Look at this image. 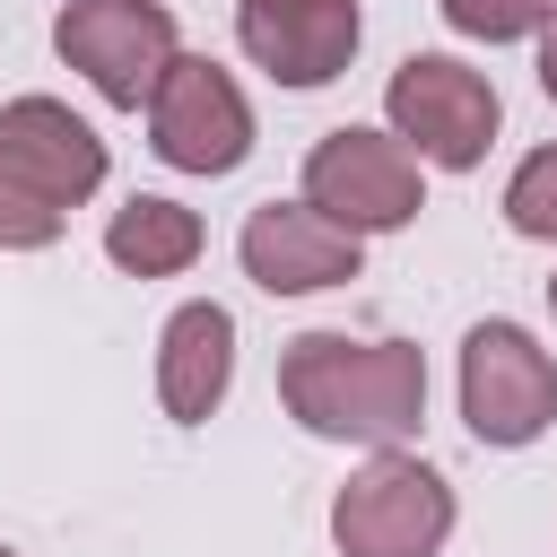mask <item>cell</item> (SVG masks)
I'll return each mask as SVG.
<instances>
[{"instance_id": "obj_1", "label": "cell", "mask_w": 557, "mask_h": 557, "mask_svg": "<svg viewBox=\"0 0 557 557\" xmlns=\"http://www.w3.org/2000/svg\"><path fill=\"white\" fill-rule=\"evenodd\" d=\"M278 400L322 444H409L426 418V357L409 339L296 331L278 348Z\"/></svg>"}, {"instance_id": "obj_2", "label": "cell", "mask_w": 557, "mask_h": 557, "mask_svg": "<svg viewBox=\"0 0 557 557\" xmlns=\"http://www.w3.org/2000/svg\"><path fill=\"white\" fill-rule=\"evenodd\" d=\"M104 183V139L61 96L0 104V252L61 244L70 209Z\"/></svg>"}, {"instance_id": "obj_3", "label": "cell", "mask_w": 557, "mask_h": 557, "mask_svg": "<svg viewBox=\"0 0 557 557\" xmlns=\"http://www.w3.org/2000/svg\"><path fill=\"white\" fill-rule=\"evenodd\" d=\"M339 557H435L453 540V479L400 444H383L339 496H331Z\"/></svg>"}, {"instance_id": "obj_4", "label": "cell", "mask_w": 557, "mask_h": 557, "mask_svg": "<svg viewBox=\"0 0 557 557\" xmlns=\"http://www.w3.org/2000/svg\"><path fill=\"white\" fill-rule=\"evenodd\" d=\"M383 113L409 139V157L418 165H444V174H470L496 148V122H505L496 87L470 61H453V52H409L392 70V87H383Z\"/></svg>"}, {"instance_id": "obj_5", "label": "cell", "mask_w": 557, "mask_h": 557, "mask_svg": "<svg viewBox=\"0 0 557 557\" xmlns=\"http://www.w3.org/2000/svg\"><path fill=\"white\" fill-rule=\"evenodd\" d=\"M305 200L322 218H339L348 235H392L426 209V183H418V157L400 131L348 122V131H322L305 148Z\"/></svg>"}, {"instance_id": "obj_6", "label": "cell", "mask_w": 557, "mask_h": 557, "mask_svg": "<svg viewBox=\"0 0 557 557\" xmlns=\"http://www.w3.org/2000/svg\"><path fill=\"white\" fill-rule=\"evenodd\" d=\"M461 418L496 453L540 444L557 426V357L522 322H470V339H461Z\"/></svg>"}, {"instance_id": "obj_7", "label": "cell", "mask_w": 557, "mask_h": 557, "mask_svg": "<svg viewBox=\"0 0 557 557\" xmlns=\"http://www.w3.org/2000/svg\"><path fill=\"white\" fill-rule=\"evenodd\" d=\"M52 52H61L104 104L139 113L183 44H174V9H165V0H61Z\"/></svg>"}, {"instance_id": "obj_8", "label": "cell", "mask_w": 557, "mask_h": 557, "mask_svg": "<svg viewBox=\"0 0 557 557\" xmlns=\"http://www.w3.org/2000/svg\"><path fill=\"white\" fill-rule=\"evenodd\" d=\"M148 148L174 174H235L252 157V104L209 52H174L148 96Z\"/></svg>"}, {"instance_id": "obj_9", "label": "cell", "mask_w": 557, "mask_h": 557, "mask_svg": "<svg viewBox=\"0 0 557 557\" xmlns=\"http://www.w3.org/2000/svg\"><path fill=\"white\" fill-rule=\"evenodd\" d=\"M244 278L270 296H313V287H348L366 270V235H348L339 218H322L313 200H261L235 235Z\"/></svg>"}, {"instance_id": "obj_10", "label": "cell", "mask_w": 557, "mask_h": 557, "mask_svg": "<svg viewBox=\"0 0 557 557\" xmlns=\"http://www.w3.org/2000/svg\"><path fill=\"white\" fill-rule=\"evenodd\" d=\"M235 35L278 87H331L357 61L366 17L357 0H235Z\"/></svg>"}, {"instance_id": "obj_11", "label": "cell", "mask_w": 557, "mask_h": 557, "mask_svg": "<svg viewBox=\"0 0 557 557\" xmlns=\"http://www.w3.org/2000/svg\"><path fill=\"white\" fill-rule=\"evenodd\" d=\"M226 383H235V313L200 296L157 331V400L174 426H209Z\"/></svg>"}, {"instance_id": "obj_12", "label": "cell", "mask_w": 557, "mask_h": 557, "mask_svg": "<svg viewBox=\"0 0 557 557\" xmlns=\"http://www.w3.org/2000/svg\"><path fill=\"white\" fill-rule=\"evenodd\" d=\"M104 252L131 278H174V270L200 261V218L183 200H165V191H131L113 209V226H104Z\"/></svg>"}, {"instance_id": "obj_13", "label": "cell", "mask_w": 557, "mask_h": 557, "mask_svg": "<svg viewBox=\"0 0 557 557\" xmlns=\"http://www.w3.org/2000/svg\"><path fill=\"white\" fill-rule=\"evenodd\" d=\"M505 226L531 244H557V148H531L505 183Z\"/></svg>"}, {"instance_id": "obj_14", "label": "cell", "mask_w": 557, "mask_h": 557, "mask_svg": "<svg viewBox=\"0 0 557 557\" xmlns=\"http://www.w3.org/2000/svg\"><path fill=\"white\" fill-rule=\"evenodd\" d=\"M435 9H444V26L470 35V44H522V35L548 26L557 0H435Z\"/></svg>"}, {"instance_id": "obj_15", "label": "cell", "mask_w": 557, "mask_h": 557, "mask_svg": "<svg viewBox=\"0 0 557 557\" xmlns=\"http://www.w3.org/2000/svg\"><path fill=\"white\" fill-rule=\"evenodd\" d=\"M540 87H548V104H557V9H548V26H540Z\"/></svg>"}, {"instance_id": "obj_16", "label": "cell", "mask_w": 557, "mask_h": 557, "mask_svg": "<svg viewBox=\"0 0 557 557\" xmlns=\"http://www.w3.org/2000/svg\"><path fill=\"white\" fill-rule=\"evenodd\" d=\"M548 305H557V278H548Z\"/></svg>"}, {"instance_id": "obj_17", "label": "cell", "mask_w": 557, "mask_h": 557, "mask_svg": "<svg viewBox=\"0 0 557 557\" xmlns=\"http://www.w3.org/2000/svg\"><path fill=\"white\" fill-rule=\"evenodd\" d=\"M0 557H17V548H9V540H0Z\"/></svg>"}]
</instances>
